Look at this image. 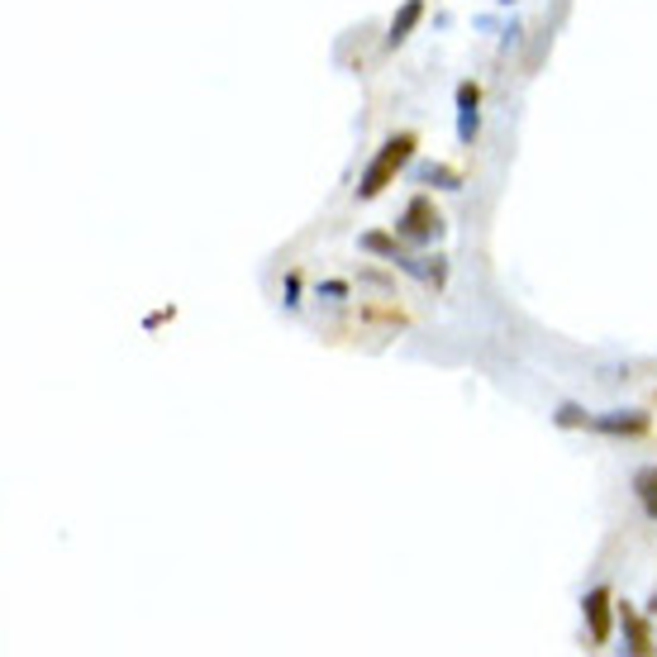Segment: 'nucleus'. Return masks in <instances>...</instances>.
<instances>
[{"instance_id":"obj_9","label":"nucleus","mask_w":657,"mask_h":657,"mask_svg":"<svg viewBox=\"0 0 657 657\" xmlns=\"http://www.w3.org/2000/svg\"><path fill=\"white\" fill-rule=\"evenodd\" d=\"M358 248H362V252H372V258H386V262H400V258H406V248H400V234H382V230L362 234V238H358Z\"/></svg>"},{"instance_id":"obj_3","label":"nucleus","mask_w":657,"mask_h":657,"mask_svg":"<svg viewBox=\"0 0 657 657\" xmlns=\"http://www.w3.org/2000/svg\"><path fill=\"white\" fill-rule=\"evenodd\" d=\"M581 615H586V624H591V643L605 648V643H610L615 619H619V605L610 596V586H591L586 596H581Z\"/></svg>"},{"instance_id":"obj_10","label":"nucleus","mask_w":657,"mask_h":657,"mask_svg":"<svg viewBox=\"0 0 657 657\" xmlns=\"http://www.w3.org/2000/svg\"><path fill=\"white\" fill-rule=\"evenodd\" d=\"M634 496L643 505V515L657 520V462L653 467H639V472H634Z\"/></svg>"},{"instance_id":"obj_13","label":"nucleus","mask_w":657,"mask_h":657,"mask_svg":"<svg viewBox=\"0 0 657 657\" xmlns=\"http://www.w3.org/2000/svg\"><path fill=\"white\" fill-rule=\"evenodd\" d=\"M286 310H300V276L286 272Z\"/></svg>"},{"instance_id":"obj_11","label":"nucleus","mask_w":657,"mask_h":657,"mask_svg":"<svg viewBox=\"0 0 657 657\" xmlns=\"http://www.w3.org/2000/svg\"><path fill=\"white\" fill-rule=\"evenodd\" d=\"M553 424L558 429H591V410H581L567 400V406H558V414H553Z\"/></svg>"},{"instance_id":"obj_5","label":"nucleus","mask_w":657,"mask_h":657,"mask_svg":"<svg viewBox=\"0 0 657 657\" xmlns=\"http://www.w3.org/2000/svg\"><path fill=\"white\" fill-rule=\"evenodd\" d=\"M476 134H482V86L462 82L458 86V144L472 148Z\"/></svg>"},{"instance_id":"obj_6","label":"nucleus","mask_w":657,"mask_h":657,"mask_svg":"<svg viewBox=\"0 0 657 657\" xmlns=\"http://www.w3.org/2000/svg\"><path fill=\"white\" fill-rule=\"evenodd\" d=\"M619 629H624V648H629V653H639V657L653 653V629H648V619H643L629 600L619 605Z\"/></svg>"},{"instance_id":"obj_7","label":"nucleus","mask_w":657,"mask_h":657,"mask_svg":"<svg viewBox=\"0 0 657 657\" xmlns=\"http://www.w3.org/2000/svg\"><path fill=\"white\" fill-rule=\"evenodd\" d=\"M424 20V0H406V5L391 15V29H386V48H400L414 34V24Z\"/></svg>"},{"instance_id":"obj_2","label":"nucleus","mask_w":657,"mask_h":657,"mask_svg":"<svg viewBox=\"0 0 657 657\" xmlns=\"http://www.w3.org/2000/svg\"><path fill=\"white\" fill-rule=\"evenodd\" d=\"M396 234H400V244H434V238H444V214L434 210V200L429 196H414L406 214L396 220Z\"/></svg>"},{"instance_id":"obj_12","label":"nucleus","mask_w":657,"mask_h":657,"mask_svg":"<svg viewBox=\"0 0 657 657\" xmlns=\"http://www.w3.org/2000/svg\"><path fill=\"white\" fill-rule=\"evenodd\" d=\"M320 300H348V282H320Z\"/></svg>"},{"instance_id":"obj_1","label":"nucleus","mask_w":657,"mask_h":657,"mask_svg":"<svg viewBox=\"0 0 657 657\" xmlns=\"http://www.w3.org/2000/svg\"><path fill=\"white\" fill-rule=\"evenodd\" d=\"M414 148H420V138L414 134H391L382 148L372 153V162L362 168L358 176V200H376L386 191L391 182H396V172H406V162L414 158Z\"/></svg>"},{"instance_id":"obj_15","label":"nucleus","mask_w":657,"mask_h":657,"mask_svg":"<svg viewBox=\"0 0 657 657\" xmlns=\"http://www.w3.org/2000/svg\"><path fill=\"white\" fill-rule=\"evenodd\" d=\"M500 5H510V0H500Z\"/></svg>"},{"instance_id":"obj_4","label":"nucleus","mask_w":657,"mask_h":657,"mask_svg":"<svg viewBox=\"0 0 657 657\" xmlns=\"http://www.w3.org/2000/svg\"><path fill=\"white\" fill-rule=\"evenodd\" d=\"M591 429L610 434V438H643L653 429V414L648 410H600V414H591Z\"/></svg>"},{"instance_id":"obj_14","label":"nucleus","mask_w":657,"mask_h":657,"mask_svg":"<svg viewBox=\"0 0 657 657\" xmlns=\"http://www.w3.org/2000/svg\"><path fill=\"white\" fill-rule=\"evenodd\" d=\"M648 615H657V591H653V600H648Z\"/></svg>"},{"instance_id":"obj_8","label":"nucleus","mask_w":657,"mask_h":657,"mask_svg":"<svg viewBox=\"0 0 657 657\" xmlns=\"http://www.w3.org/2000/svg\"><path fill=\"white\" fill-rule=\"evenodd\" d=\"M410 176L420 186H438V191H462V172L444 168V162H414Z\"/></svg>"}]
</instances>
